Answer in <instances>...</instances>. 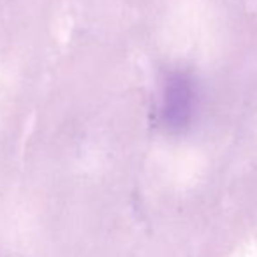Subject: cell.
<instances>
[{
	"mask_svg": "<svg viewBox=\"0 0 257 257\" xmlns=\"http://www.w3.org/2000/svg\"><path fill=\"white\" fill-rule=\"evenodd\" d=\"M197 109V86L192 76L183 71H173L162 85L161 116L171 133H183L190 127Z\"/></svg>",
	"mask_w": 257,
	"mask_h": 257,
	"instance_id": "obj_1",
	"label": "cell"
}]
</instances>
